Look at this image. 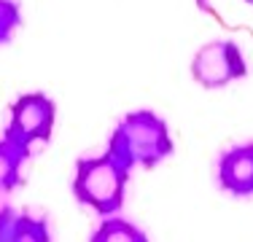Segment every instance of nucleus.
Listing matches in <instances>:
<instances>
[{"mask_svg": "<svg viewBox=\"0 0 253 242\" xmlns=\"http://www.w3.org/2000/svg\"><path fill=\"white\" fill-rule=\"evenodd\" d=\"M172 137L167 121L154 111H132L113 126L108 154L132 172V167L151 169L172 154Z\"/></svg>", "mask_w": 253, "mask_h": 242, "instance_id": "f257e3e1", "label": "nucleus"}, {"mask_svg": "<svg viewBox=\"0 0 253 242\" xmlns=\"http://www.w3.org/2000/svg\"><path fill=\"white\" fill-rule=\"evenodd\" d=\"M126 180H129V169L105 151L100 156H84L76 161L73 194L78 202L92 207L97 215L111 218L124 204Z\"/></svg>", "mask_w": 253, "mask_h": 242, "instance_id": "f03ea898", "label": "nucleus"}, {"mask_svg": "<svg viewBox=\"0 0 253 242\" xmlns=\"http://www.w3.org/2000/svg\"><path fill=\"white\" fill-rule=\"evenodd\" d=\"M11 119L5 126V137L30 148L33 143H49L57 121V105L43 92H27L16 97L11 105Z\"/></svg>", "mask_w": 253, "mask_h": 242, "instance_id": "7ed1b4c3", "label": "nucleus"}, {"mask_svg": "<svg viewBox=\"0 0 253 242\" xmlns=\"http://www.w3.org/2000/svg\"><path fill=\"white\" fill-rule=\"evenodd\" d=\"M191 76L205 89H221L248 76V62L234 40H210L191 59Z\"/></svg>", "mask_w": 253, "mask_h": 242, "instance_id": "20e7f679", "label": "nucleus"}, {"mask_svg": "<svg viewBox=\"0 0 253 242\" xmlns=\"http://www.w3.org/2000/svg\"><path fill=\"white\" fill-rule=\"evenodd\" d=\"M215 178H218L221 191L237 199L253 197V143H240L226 148L218 156Z\"/></svg>", "mask_w": 253, "mask_h": 242, "instance_id": "39448f33", "label": "nucleus"}, {"mask_svg": "<svg viewBox=\"0 0 253 242\" xmlns=\"http://www.w3.org/2000/svg\"><path fill=\"white\" fill-rule=\"evenodd\" d=\"M0 242H51V232L46 218L3 207L0 210Z\"/></svg>", "mask_w": 253, "mask_h": 242, "instance_id": "423d86ee", "label": "nucleus"}, {"mask_svg": "<svg viewBox=\"0 0 253 242\" xmlns=\"http://www.w3.org/2000/svg\"><path fill=\"white\" fill-rule=\"evenodd\" d=\"M30 159V148L3 137L0 140V191H14L22 183V167Z\"/></svg>", "mask_w": 253, "mask_h": 242, "instance_id": "0eeeda50", "label": "nucleus"}, {"mask_svg": "<svg viewBox=\"0 0 253 242\" xmlns=\"http://www.w3.org/2000/svg\"><path fill=\"white\" fill-rule=\"evenodd\" d=\"M89 242H148V234L126 218L111 215L92 232Z\"/></svg>", "mask_w": 253, "mask_h": 242, "instance_id": "6e6552de", "label": "nucleus"}, {"mask_svg": "<svg viewBox=\"0 0 253 242\" xmlns=\"http://www.w3.org/2000/svg\"><path fill=\"white\" fill-rule=\"evenodd\" d=\"M22 27V8L16 0H0V46L11 43Z\"/></svg>", "mask_w": 253, "mask_h": 242, "instance_id": "1a4fd4ad", "label": "nucleus"}]
</instances>
